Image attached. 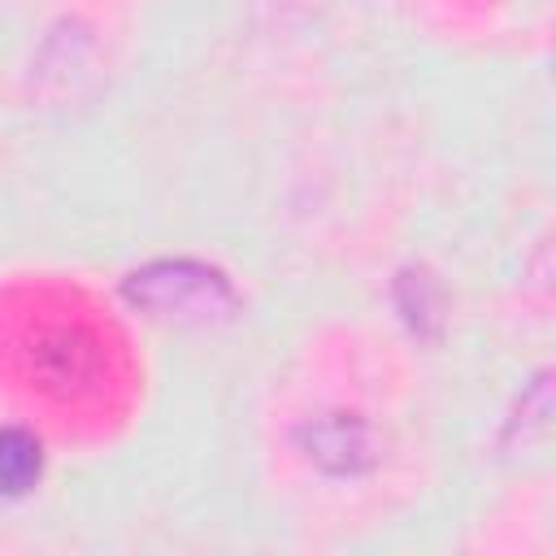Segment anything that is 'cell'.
<instances>
[{
  "label": "cell",
  "instance_id": "1",
  "mask_svg": "<svg viewBox=\"0 0 556 556\" xmlns=\"http://www.w3.org/2000/svg\"><path fill=\"white\" fill-rule=\"evenodd\" d=\"M139 387L130 334L83 282L52 274L0 282V400L48 434L96 443L130 421Z\"/></svg>",
  "mask_w": 556,
  "mask_h": 556
},
{
  "label": "cell",
  "instance_id": "2",
  "mask_svg": "<svg viewBox=\"0 0 556 556\" xmlns=\"http://www.w3.org/2000/svg\"><path fill=\"white\" fill-rule=\"evenodd\" d=\"M126 295L169 321H213L235 308L226 274L200 261H152L126 278Z\"/></svg>",
  "mask_w": 556,
  "mask_h": 556
},
{
  "label": "cell",
  "instance_id": "4",
  "mask_svg": "<svg viewBox=\"0 0 556 556\" xmlns=\"http://www.w3.org/2000/svg\"><path fill=\"white\" fill-rule=\"evenodd\" d=\"M43 478V443L26 426H0V495H26Z\"/></svg>",
  "mask_w": 556,
  "mask_h": 556
},
{
  "label": "cell",
  "instance_id": "3",
  "mask_svg": "<svg viewBox=\"0 0 556 556\" xmlns=\"http://www.w3.org/2000/svg\"><path fill=\"white\" fill-rule=\"evenodd\" d=\"M304 447L317 465L326 469H356L365 456H369V439H365V426L361 421H348V417H321L313 426H304Z\"/></svg>",
  "mask_w": 556,
  "mask_h": 556
}]
</instances>
